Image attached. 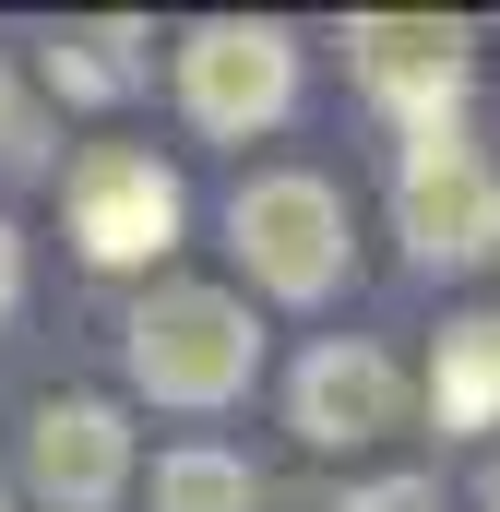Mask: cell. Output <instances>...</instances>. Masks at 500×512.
I'll use <instances>...</instances> for the list:
<instances>
[{"mask_svg":"<svg viewBox=\"0 0 500 512\" xmlns=\"http://www.w3.org/2000/svg\"><path fill=\"white\" fill-rule=\"evenodd\" d=\"M262 370V322L227 286H155L131 310V382L155 405H239Z\"/></svg>","mask_w":500,"mask_h":512,"instance_id":"1","label":"cell"},{"mask_svg":"<svg viewBox=\"0 0 500 512\" xmlns=\"http://www.w3.org/2000/svg\"><path fill=\"white\" fill-rule=\"evenodd\" d=\"M227 251H239L250 286H274V298H334V286H346V203H334V179H310V167L239 179Z\"/></svg>","mask_w":500,"mask_h":512,"instance_id":"2","label":"cell"},{"mask_svg":"<svg viewBox=\"0 0 500 512\" xmlns=\"http://www.w3.org/2000/svg\"><path fill=\"white\" fill-rule=\"evenodd\" d=\"M393 227L417 262H500V167L465 131H417L393 167Z\"/></svg>","mask_w":500,"mask_h":512,"instance_id":"3","label":"cell"},{"mask_svg":"<svg viewBox=\"0 0 500 512\" xmlns=\"http://www.w3.org/2000/svg\"><path fill=\"white\" fill-rule=\"evenodd\" d=\"M179 108L203 131H227V143L239 131H274L298 108V36L286 24H239V12L227 24H191L179 36Z\"/></svg>","mask_w":500,"mask_h":512,"instance_id":"4","label":"cell"},{"mask_svg":"<svg viewBox=\"0 0 500 512\" xmlns=\"http://www.w3.org/2000/svg\"><path fill=\"white\" fill-rule=\"evenodd\" d=\"M60 203H72L84 262H155L167 239H179V179H167L143 143H96V155H72Z\"/></svg>","mask_w":500,"mask_h":512,"instance_id":"5","label":"cell"},{"mask_svg":"<svg viewBox=\"0 0 500 512\" xmlns=\"http://www.w3.org/2000/svg\"><path fill=\"white\" fill-rule=\"evenodd\" d=\"M346 72H358L405 131H453L465 24H441V12H370V24H346Z\"/></svg>","mask_w":500,"mask_h":512,"instance_id":"6","label":"cell"},{"mask_svg":"<svg viewBox=\"0 0 500 512\" xmlns=\"http://www.w3.org/2000/svg\"><path fill=\"white\" fill-rule=\"evenodd\" d=\"M24 489L48 512H120L131 489V429L108 393H48L24 417Z\"/></svg>","mask_w":500,"mask_h":512,"instance_id":"7","label":"cell"},{"mask_svg":"<svg viewBox=\"0 0 500 512\" xmlns=\"http://www.w3.org/2000/svg\"><path fill=\"white\" fill-rule=\"evenodd\" d=\"M286 417H298V441H322V453H370L381 429L405 417V370H393L381 346H358V334H334V346L298 358Z\"/></svg>","mask_w":500,"mask_h":512,"instance_id":"8","label":"cell"},{"mask_svg":"<svg viewBox=\"0 0 500 512\" xmlns=\"http://www.w3.org/2000/svg\"><path fill=\"white\" fill-rule=\"evenodd\" d=\"M429 405H441V429H500V310H465V322H441Z\"/></svg>","mask_w":500,"mask_h":512,"instance_id":"9","label":"cell"},{"mask_svg":"<svg viewBox=\"0 0 500 512\" xmlns=\"http://www.w3.org/2000/svg\"><path fill=\"white\" fill-rule=\"evenodd\" d=\"M155 512H250V465L215 441H179L155 453Z\"/></svg>","mask_w":500,"mask_h":512,"instance_id":"10","label":"cell"},{"mask_svg":"<svg viewBox=\"0 0 500 512\" xmlns=\"http://www.w3.org/2000/svg\"><path fill=\"white\" fill-rule=\"evenodd\" d=\"M120 48H131L120 24L60 36V48H48V84H60V96H131V72H143V60H120Z\"/></svg>","mask_w":500,"mask_h":512,"instance_id":"11","label":"cell"},{"mask_svg":"<svg viewBox=\"0 0 500 512\" xmlns=\"http://www.w3.org/2000/svg\"><path fill=\"white\" fill-rule=\"evenodd\" d=\"M334 512H441V489L429 477H381V489H346Z\"/></svg>","mask_w":500,"mask_h":512,"instance_id":"12","label":"cell"},{"mask_svg":"<svg viewBox=\"0 0 500 512\" xmlns=\"http://www.w3.org/2000/svg\"><path fill=\"white\" fill-rule=\"evenodd\" d=\"M24 155H36V108H24V84L0 60V167H24Z\"/></svg>","mask_w":500,"mask_h":512,"instance_id":"13","label":"cell"},{"mask_svg":"<svg viewBox=\"0 0 500 512\" xmlns=\"http://www.w3.org/2000/svg\"><path fill=\"white\" fill-rule=\"evenodd\" d=\"M12 298H24V239H12V215H0V322H12Z\"/></svg>","mask_w":500,"mask_h":512,"instance_id":"14","label":"cell"}]
</instances>
